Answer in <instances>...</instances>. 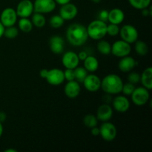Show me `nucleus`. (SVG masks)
Here are the masks:
<instances>
[{"label":"nucleus","mask_w":152,"mask_h":152,"mask_svg":"<svg viewBox=\"0 0 152 152\" xmlns=\"http://www.w3.org/2000/svg\"><path fill=\"white\" fill-rule=\"evenodd\" d=\"M87 28L85 25L79 23H73L66 30V39L68 42L75 47H80L88 39Z\"/></svg>","instance_id":"obj_1"},{"label":"nucleus","mask_w":152,"mask_h":152,"mask_svg":"<svg viewBox=\"0 0 152 152\" xmlns=\"http://www.w3.org/2000/svg\"><path fill=\"white\" fill-rule=\"evenodd\" d=\"M123 84V80L120 76L115 74H110L101 80L100 88L105 94L110 95L119 94L122 92Z\"/></svg>","instance_id":"obj_2"},{"label":"nucleus","mask_w":152,"mask_h":152,"mask_svg":"<svg viewBox=\"0 0 152 152\" xmlns=\"http://www.w3.org/2000/svg\"><path fill=\"white\" fill-rule=\"evenodd\" d=\"M86 28L88 37L94 40L102 39L107 35L106 22L99 19L92 21Z\"/></svg>","instance_id":"obj_3"},{"label":"nucleus","mask_w":152,"mask_h":152,"mask_svg":"<svg viewBox=\"0 0 152 152\" xmlns=\"http://www.w3.org/2000/svg\"><path fill=\"white\" fill-rule=\"evenodd\" d=\"M39 75L42 78L45 79L48 83L51 86H59L65 81L64 71L59 68H51L50 70L42 69Z\"/></svg>","instance_id":"obj_4"},{"label":"nucleus","mask_w":152,"mask_h":152,"mask_svg":"<svg viewBox=\"0 0 152 152\" xmlns=\"http://www.w3.org/2000/svg\"><path fill=\"white\" fill-rule=\"evenodd\" d=\"M131 97L133 103L137 106H143L148 103L150 99L149 91L143 86L135 88L131 94Z\"/></svg>","instance_id":"obj_5"},{"label":"nucleus","mask_w":152,"mask_h":152,"mask_svg":"<svg viewBox=\"0 0 152 152\" xmlns=\"http://www.w3.org/2000/svg\"><path fill=\"white\" fill-rule=\"evenodd\" d=\"M132 52L131 44L123 39L117 40L111 45V53L117 57L122 58L129 56Z\"/></svg>","instance_id":"obj_6"},{"label":"nucleus","mask_w":152,"mask_h":152,"mask_svg":"<svg viewBox=\"0 0 152 152\" xmlns=\"http://www.w3.org/2000/svg\"><path fill=\"white\" fill-rule=\"evenodd\" d=\"M120 37L123 40L126 41L129 44H133L139 37L138 31L134 26L132 25H124L121 28H120Z\"/></svg>","instance_id":"obj_7"},{"label":"nucleus","mask_w":152,"mask_h":152,"mask_svg":"<svg viewBox=\"0 0 152 152\" xmlns=\"http://www.w3.org/2000/svg\"><path fill=\"white\" fill-rule=\"evenodd\" d=\"M99 129V135L106 142H111L117 135V129L113 123L106 121L103 122Z\"/></svg>","instance_id":"obj_8"},{"label":"nucleus","mask_w":152,"mask_h":152,"mask_svg":"<svg viewBox=\"0 0 152 152\" xmlns=\"http://www.w3.org/2000/svg\"><path fill=\"white\" fill-rule=\"evenodd\" d=\"M56 3L54 0H35L34 2V12L45 14L50 13L55 10Z\"/></svg>","instance_id":"obj_9"},{"label":"nucleus","mask_w":152,"mask_h":152,"mask_svg":"<svg viewBox=\"0 0 152 152\" xmlns=\"http://www.w3.org/2000/svg\"><path fill=\"white\" fill-rule=\"evenodd\" d=\"M17 14L13 7H6L1 11L0 15V22L4 28L15 25L17 22Z\"/></svg>","instance_id":"obj_10"},{"label":"nucleus","mask_w":152,"mask_h":152,"mask_svg":"<svg viewBox=\"0 0 152 152\" xmlns=\"http://www.w3.org/2000/svg\"><path fill=\"white\" fill-rule=\"evenodd\" d=\"M16 12L20 18H28L34 13V3L31 0H22L18 3Z\"/></svg>","instance_id":"obj_11"},{"label":"nucleus","mask_w":152,"mask_h":152,"mask_svg":"<svg viewBox=\"0 0 152 152\" xmlns=\"http://www.w3.org/2000/svg\"><path fill=\"white\" fill-rule=\"evenodd\" d=\"M78 14V8L74 4L69 2L61 5L59 15L64 20H72Z\"/></svg>","instance_id":"obj_12"},{"label":"nucleus","mask_w":152,"mask_h":152,"mask_svg":"<svg viewBox=\"0 0 152 152\" xmlns=\"http://www.w3.org/2000/svg\"><path fill=\"white\" fill-rule=\"evenodd\" d=\"M78 54L74 51H66L63 53L62 57V63L65 68L74 69L80 63Z\"/></svg>","instance_id":"obj_13"},{"label":"nucleus","mask_w":152,"mask_h":152,"mask_svg":"<svg viewBox=\"0 0 152 152\" xmlns=\"http://www.w3.org/2000/svg\"><path fill=\"white\" fill-rule=\"evenodd\" d=\"M83 84L87 91L90 92H96L100 89L101 80L95 74H88Z\"/></svg>","instance_id":"obj_14"},{"label":"nucleus","mask_w":152,"mask_h":152,"mask_svg":"<svg viewBox=\"0 0 152 152\" xmlns=\"http://www.w3.org/2000/svg\"><path fill=\"white\" fill-rule=\"evenodd\" d=\"M112 105L114 110L119 113H126L130 108V102L126 96L119 95L114 98Z\"/></svg>","instance_id":"obj_15"},{"label":"nucleus","mask_w":152,"mask_h":152,"mask_svg":"<svg viewBox=\"0 0 152 152\" xmlns=\"http://www.w3.org/2000/svg\"><path fill=\"white\" fill-rule=\"evenodd\" d=\"M80 91H81V88H80V83L75 81V80L72 81H68L64 87L65 94L70 99L77 98L80 95Z\"/></svg>","instance_id":"obj_16"},{"label":"nucleus","mask_w":152,"mask_h":152,"mask_svg":"<svg viewBox=\"0 0 152 152\" xmlns=\"http://www.w3.org/2000/svg\"><path fill=\"white\" fill-rule=\"evenodd\" d=\"M49 46L52 53L55 54H61L65 49V41L59 36H53L49 40Z\"/></svg>","instance_id":"obj_17"},{"label":"nucleus","mask_w":152,"mask_h":152,"mask_svg":"<svg viewBox=\"0 0 152 152\" xmlns=\"http://www.w3.org/2000/svg\"><path fill=\"white\" fill-rule=\"evenodd\" d=\"M137 65L138 62L129 55L121 58L118 63V68L122 72L127 73L132 71Z\"/></svg>","instance_id":"obj_18"},{"label":"nucleus","mask_w":152,"mask_h":152,"mask_svg":"<svg viewBox=\"0 0 152 152\" xmlns=\"http://www.w3.org/2000/svg\"><path fill=\"white\" fill-rule=\"evenodd\" d=\"M113 116V109L107 103H104L99 106L97 111H96V118L98 120L102 122H106L111 120Z\"/></svg>","instance_id":"obj_19"},{"label":"nucleus","mask_w":152,"mask_h":152,"mask_svg":"<svg viewBox=\"0 0 152 152\" xmlns=\"http://www.w3.org/2000/svg\"><path fill=\"white\" fill-rule=\"evenodd\" d=\"M125 19V13L120 8H113L108 11V22L111 24L120 25Z\"/></svg>","instance_id":"obj_20"},{"label":"nucleus","mask_w":152,"mask_h":152,"mask_svg":"<svg viewBox=\"0 0 152 152\" xmlns=\"http://www.w3.org/2000/svg\"><path fill=\"white\" fill-rule=\"evenodd\" d=\"M140 82L142 86L148 91L152 89V68L148 67L140 75Z\"/></svg>","instance_id":"obj_21"},{"label":"nucleus","mask_w":152,"mask_h":152,"mask_svg":"<svg viewBox=\"0 0 152 152\" xmlns=\"http://www.w3.org/2000/svg\"><path fill=\"white\" fill-rule=\"evenodd\" d=\"M83 62H84V68L88 72L94 73L97 71L99 68V61L94 56H88L83 60Z\"/></svg>","instance_id":"obj_22"},{"label":"nucleus","mask_w":152,"mask_h":152,"mask_svg":"<svg viewBox=\"0 0 152 152\" xmlns=\"http://www.w3.org/2000/svg\"><path fill=\"white\" fill-rule=\"evenodd\" d=\"M32 17H31V22L33 25L35 27L39 28H42L46 24V19L42 13H33Z\"/></svg>","instance_id":"obj_23"},{"label":"nucleus","mask_w":152,"mask_h":152,"mask_svg":"<svg viewBox=\"0 0 152 152\" xmlns=\"http://www.w3.org/2000/svg\"><path fill=\"white\" fill-rule=\"evenodd\" d=\"M18 27L23 33H29L32 31L34 25L28 18H21L18 22Z\"/></svg>","instance_id":"obj_24"},{"label":"nucleus","mask_w":152,"mask_h":152,"mask_svg":"<svg viewBox=\"0 0 152 152\" xmlns=\"http://www.w3.org/2000/svg\"><path fill=\"white\" fill-rule=\"evenodd\" d=\"M97 50L102 55H108L111 53V45L106 40L99 39V42L97 43Z\"/></svg>","instance_id":"obj_25"},{"label":"nucleus","mask_w":152,"mask_h":152,"mask_svg":"<svg viewBox=\"0 0 152 152\" xmlns=\"http://www.w3.org/2000/svg\"><path fill=\"white\" fill-rule=\"evenodd\" d=\"M134 49L136 53L140 56H145L148 52V47L145 42L142 40H137L135 42Z\"/></svg>","instance_id":"obj_26"},{"label":"nucleus","mask_w":152,"mask_h":152,"mask_svg":"<svg viewBox=\"0 0 152 152\" xmlns=\"http://www.w3.org/2000/svg\"><path fill=\"white\" fill-rule=\"evenodd\" d=\"M151 0H129L131 6L137 10H142L148 7L151 4Z\"/></svg>","instance_id":"obj_27"},{"label":"nucleus","mask_w":152,"mask_h":152,"mask_svg":"<svg viewBox=\"0 0 152 152\" xmlns=\"http://www.w3.org/2000/svg\"><path fill=\"white\" fill-rule=\"evenodd\" d=\"M74 75H75V80H77L78 83H83L86 77H87L88 71H86V68L84 67H78L74 68Z\"/></svg>","instance_id":"obj_28"},{"label":"nucleus","mask_w":152,"mask_h":152,"mask_svg":"<svg viewBox=\"0 0 152 152\" xmlns=\"http://www.w3.org/2000/svg\"><path fill=\"white\" fill-rule=\"evenodd\" d=\"M83 123H84L86 127L89 128V129H92V128L97 126L98 119L94 114H87L83 118Z\"/></svg>","instance_id":"obj_29"},{"label":"nucleus","mask_w":152,"mask_h":152,"mask_svg":"<svg viewBox=\"0 0 152 152\" xmlns=\"http://www.w3.org/2000/svg\"><path fill=\"white\" fill-rule=\"evenodd\" d=\"M64 22H65V20L61 17L59 14L53 15L49 19V25H50L51 28H54V29L60 28L64 25Z\"/></svg>","instance_id":"obj_30"},{"label":"nucleus","mask_w":152,"mask_h":152,"mask_svg":"<svg viewBox=\"0 0 152 152\" xmlns=\"http://www.w3.org/2000/svg\"><path fill=\"white\" fill-rule=\"evenodd\" d=\"M18 34H19V29L16 27H15L14 25L13 26L7 27V28H4V36L6 38L12 39L16 38L18 36Z\"/></svg>","instance_id":"obj_31"},{"label":"nucleus","mask_w":152,"mask_h":152,"mask_svg":"<svg viewBox=\"0 0 152 152\" xmlns=\"http://www.w3.org/2000/svg\"><path fill=\"white\" fill-rule=\"evenodd\" d=\"M120 33V27L118 25L115 24H111L107 25V34L111 37H116Z\"/></svg>","instance_id":"obj_32"},{"label":"nucleus","mask_w":152,"mask_h":152,"mask_svg":"<svg viewBox=\"0 0 152 152\" xmlns=\"http://www.w3.org/2000/svg\"><path fill=\"white\" fill-rule=\"evenodd\" d=\"M134 85L129 82V83H126V84H123L122 92H123V94L126 95V96H131V94H132V92L134 91Z\"/></svg>","instance_id":"obj_33"},{"label":"nucleus","mask_w":152,"mask_h":152,"mask_svg":"<svg viewBox=\"0 0 152 152\" xmlns=\"http://www.w3.org/2000/svg\"><path fill=\"white\" fill-rule=\"evenodd\" d=\"M128 81L132 84H137L140 82V74L137 72H131L128 76Z\"/></svg>","instance_id":"obj_34"},{"label":"nucleus","mask_w":152,"mask_h":152,"mask_svg":"<svg viewBox=\"0 0 152 152\" xmlns=\"http://www.w3.org/2000/svg\"><path fill=\"white\" fill-rule=\"evenodd\" d=\"M64 77H65V80H66L67 81H72V80H75L74 69L66 68V70L64 71Z\"/></svg>","instance_id":"obj_35"},{"label":"nucleus","mask_w":152,"mask_h":152,"mask_svg":"<svg viewBox=\"0 0 152 152\" xmlns=\"http://www.w3.org/2000/svg\"><path fill=\"white\" fill-rule=\"evenodd\" d=\"M108 11L107 10H101L98 13L97 19L102 21V22H108Z\"/></svg>","instance_id":"obj_36"},{"label":"nucleus","mask_w":152,"mask_h":152,"mask_svg":"<svg viewBox=\"0 0 152 152\" xmlns=\"http://www.w3.org/2000/svg\"><path fill=\"white\" fill-rule=\"evenodd\" d=\"M152 7H150V8L148 9V7L146 8H144L142 10V15L143 16H150L152 15Z\"/></svg>","instance_id":"obj_37"},{"label":"nucleus","mask_w":152,"mask_h":152,"mask_svg":"<svg viewBox=\"0 0 152 152\" xmlns=\"http://www.w3.org/2000/svg\"><path fill=\"white\" fill-rule=\"evenodd\" d=\"M91 133L93 136H98V135H99V129L96 127V126H95V127L91 129Z\"/></svg>","instance_id":"obj_38"},{"label":"nucleus","mask_w":152,"mask_h":152,"mask_svg":"<svg viewBox=\"0 0 152 152\" xmlns=\"http://www.w3.org/2000/svg\"><path fill=\"white\" fill-rule=\"evenodd\" d=\"M88 56V53H86V51H81L80 53L78 54V57L80 59V60L83 61L86 57Z\"/></svg>","instance_id":"obj_39"},{"label":"nucleus","mask_w":152,"mask_h":152,"mask_svg":"<svg viewBox=\"0 0 152 152\" xmlns=\"http://www.w3.org/2000/svg\"><path fill=\"white\" fill-rule=\"evenodd\" d=\"M54 1L56 4H59V5H63V4H67V3L71 2V0H54Z\"/></svg>","instance_id":"obj_40"},{"label":"nucleus","mask_w":152,"mask_h":152,"mask_svg":"<svg viewBox=\"0 0 152 152\" xmlns=\"http://www.w3.org/2000/svg\"><path fill=\"white\" fill-rule=\"evenodd\" d=\"M6 118H7V115L3 111H0V122L3 123L4 121H5Z\"/></svg>","instance_id":"obj_41"},{"label":"nucleus","mask_w":152,"mask_h":152,"mask_svg":"<svg viewBox=\"0 0 152 152\" xmlns=\"http://www.w3.org/2000/svg\"><path fill=\"white\" fill-rule=\"evenodd\" d=\"M4 25L1 24V22H0V39L4 36Z\"/></svg>","instance_id":"obj_42"},{"label":"nucleus","mask_w":152,"mask_h":152,"mask_svg":"<svg viewBox=\"0 0 152 152\" xmlns=\"http://www.w3.org/2000/svg\"><path fill=\"white\" fill-rule=\"evenodd\" d=\"M3 131H4V129H3L2 123H1V122H0V137H1V135H2Z\"/></svg>","instance_id":"obj_43"},{"label":"nucleus","mask_w":152,"mask_h":152,"mask_svg":"<svg viewBox=\"0 0 152 152\" xmlns=\"http://www.w3.org/2000/svg\"><path fill=\"white\" fill-rule=\"evenodd\" d=\"M5 152H17V150L16 149H11V148H10V149H7L4 151Z\"/></svg>","instance_id":"obj_44"},{"label":"nucleus","mask_w":152,"mask_h":152,"mask_svg":"<svg viewBox=\"0 0 152 152\" xmlns=\"http://www.w3.org/2000/svg\"><path fill=\"white\" fill-rule=\"evenodd\" d=\"M91 1H93L94 3H96V4H97V3L100 2V1H102V0H91Z\"/></svg>","instance_id":"obj_45"}]
</instances>
